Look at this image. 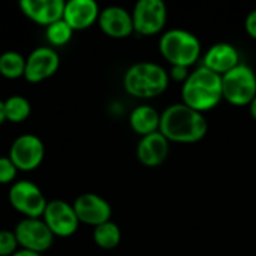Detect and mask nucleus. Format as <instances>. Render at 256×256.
Masks as SVG:
<instances>
[{"instance_id": "423d86ee", "label": "nucleus", "mask_w": 256, "mask_h": 256, "mask_svg": "<svg viewBox=\"0 0 256 256\" xmlns=\"http://www.w3.org/2000/svg\"><path fill=\"white\" fill-rule=\"evenodd\" d=\"M8 198L12 208L28 219H40L48 204L40 188L28 180H18L10 184Z\"/></svg>"}, {"instance_id": "6e6552de", "label": "nucleus", "mask_w": 256, "mask_h": 256, "mask_svg": "<svg viewBox=\"0 0 256 256\" xmlns=\"http://www.w3.org/2000/svg\"><path fill=\"white\" fill-rule=\"evenodd\" d=\"M8 156L18 172H32L38 170L45 159V144L33 134H24L14 140Z\"/></svg>"}, {"instance_id": "7ed1b4c3", "label": "nucleus", "mask_w": 256, "mask_h": 256, "mask_svg": "<svg viewBox=\"0 0 256 256\" xmlns=\"http://www.w3.org/2000/svg\"><path fill=\"white\" fill-rule=\"evenodd\" d=\"M168 86V70L154 62H138L129 66L123 75V88L135 99H154L164 94Z\"/></svg>"}, {"instance_id": "9b49d317", "label": "nucleus", "mask_w": 256, "mask_h": 256, "mask_svg": "<svg viewBox=\"0 0 256 256\" xmlns=\"http://www.w3.org/2000/svg\"><path fill=\"white\" fill-rule=\"evenodd\" d=\"M60 68V56L51 46H38L26 57L24 80L30 84L51 78Z\"/></svg>"}, {"instance_id": "f03ea898", "label": "nucleus", "mask_w": 256, "mask_h": 256, "mask_svg": "<svg viewBox=\"0 0 256 256\" xmlns=\"http://www.w3.org/2000/svg\"><path fill=\"white\" fill-rule=\"evenodd\" d=\"M224 100L222 94V76L198 66L190 70L188 81L182 86V102L189 108L204 114L214 110Z\"/></svg>"}, {"instance_id": "aec40b11", "label": "nucleus", "mask_w": 256, "mask_h": 256, "mask_svg": "<svg viewBox=\"0 0 256 256\" xmlns=\"http://www.w3.org/2000/svg\"><path fill=\"white\" fill-rule=\"evenodd\" d=\"M93 242L98 248L104 250H112L122 242V231L116 222L108 220L93 228Z\"/></svg>"}, {"instance_id": "ddd939ff", "label": "nucleus", "mask_w": 256, "mask_h": 256, "mask_svg": "<svg viewBox=\"0 0 256 256\" xmlns=\"http://www.w3.org/2000/svg\"><path fill=\"white\" fill-rule=\"evenodd\" d=\"M98 26L105 36L112 39H126L134 33L132 14L122 6H106L100 9Z\"/></svg>"}, {"instance_id": "2eb2a0df", "label": "nucleus", "mask_w": 256, "mask_h": 256, "mask_svg": "<svg viewBox=\"0 0 256 256\" xmlns=\"http://www.w3.org/2000/svg\"><path fill=\"white\" fill-rule=\"evenodd\" d=\"M21 12L38 26L48 27L63 18V0H21Z\"/></svg>"}, {"instance_id": "a878e982", "label": "nucleus", "mask_w": 256, "mask_h": 256, "mask_svg": "<svg viewBox=\"0 0 256 256\" xmlns=\"http://www.w3.org/2000/svg\"><path fill=\"white\" fill-rule=\"evenodd\" d=\"M244 30L254 40H256V9L250 10L246 15V18H244Z\"/></svg>"}, {"instance_id": "b1692460", "label": "nucleus", "mask_w": 256, "mask_h": 256, "mask_svg": "<svg viewBox=\"0 0 256 256\" xmlns=\"http://www.w3.org/2000/svg\"><path fill=\"white\" fill-rule=\"evenodd\" d=\"M18 170L9 156H0V184H14Z\"/></svg>"}, {"instance_id": "5701e85b", "label": "nucleus", "mask_w": 256, "mask_h": 256, "mask_svg": "<svg viewBox=\"0 0 256 256\" xmlns=\"http://www.w3.org/2000/svg\"><path fill=\"white\" fill-rule=\"evenodd\" d=\"M20 249L14 231L0 230V256H12Z\"/></svg>"}, {"instance_id": "20e7f679", "label": "nucleus", "mask_w": 256, "mask_h": 256, "mask_svg": "<svg viewBox=\"0 0 256 256\" xmlns=\"http://www.w3.org/2000/svg\"><path fill=\"white\" fill-rule=\"evenodd\" d=\"M159 52L171 66L192 68L198 63L202 46L196 34L184 28H171L159 39Z\"/></svg>"}, {"instance_id": "f3484780", "label": "nucleus", "mask_w": 256, "mask_h": 256, "mask_svg": "<svg viewBox=\"0 0 256 256\" xmlns=\"http://www.w3.org/2000/svg\"><path fill=\"white\" fill-rule=\"evenodd\" d=\"M170 154V141L160 134L142 136L136 144V159L147 168H156L162 165Z\"/></svg>"}, {"instance_id": "39448f33", "label": "nucleus", "mask_w": 256, "mask_h": 256, "mask_svg": "<svg viewBox=\"0 0 256 256\" xmlns=\"http://www.w3.org/2000/svg\"><path fill=\"white\" fill-rule=\"evenodd\" d=\"M224 100L234 106H249L256 96V72L246 63L222 75Z\"/></svg>"}, {"instance_id": "a211bd4d", "label": "nucleus", "mask_w": 256, "mask_h": 256, "mask_svg": "<svg viewBox=\"0 0 256 256\" xmlns=\"http://www.w3.org/2000/svg\"><path fill=\"white\" fill-rule=\"evenodd\" d=\"M129 126L130 129L142 136L152 135L154 132H159L160 128V112L148 105V104H141L138 106H135L130 114H129Z\"/></svg>"}, {"instance_id": "6ab92c4d", "label": "nucleus", "mask_w": 256, "mask_h": 256, "mask_svg": "<svg viewBox=\"0 0 256 256\" xmlns=\"http://www.w3.org/2000/svg\"><path fill=\"white\" fill-rule=\"evenodd\" d=\"M4 104V118L9 123L20 124L24 123L32 114V105L28 99L21 94H12L3 100Z\"/></svg>"}, {"instance_id": "9d476101", "label": "nucleus", "mask_w": 256, "mask_h": 256, "mask_svg": "<svg viewBox=\"0 0 256 256\" xmlns=\"http://www.w3.org/2000/svg\"><path fill=\"white\" fill-rule=\"evenodd\" d=\"M42 219L52 232V236L60 238L72 237L80 226V220L75 214L74 206L64 200L48 201Z\"/></svg>"}, {"instance_id": "393cba45", "label": "nucleus", "mask_w": 256, "mask_h": 256, "mask_svg": "<svg viewBox=\"0 0 256 256\" xmlns=\"http://www.w3.org/2000/svg\"><path fill=\"white\" fill-rule=\"evenodd\" d=\"M168 75H170V81L180 82L183 86L190 75V69L183 68V66H171V69L168 70Z\"/></svg>"}, {"instance_id": "4468645a", "label": "nucleus", "mask_w": 256, "mask_h": 256, "mask_svg": "<svg viewBox=\"0 0 256 256\" xmlns=\"http://www.w3.org/2000/svg\"><path fill=\"white\" fill-rule=\"evenodd\" d=\"M99 4L94 0H69L64 2L63 20L74 30H87L99 20Z\"/></svg>"}, {"instance_id": "c85d7f7f", "label": "nucleus", "mask_w": 256, "mask_h": 256, "mask_svg": "<svg viewBox=\"0 0 256 256\" xmlns=\"http://www.w3.org/2000/svg\"><path fill=\"white\" fill-rule=\"evenodd\" d=\"M4 122H6V118H4V104L0 99V124H3Z\"/></svg>"}, {"instance_id": "1a4fd4ad", "label": "nucleus", "mask_w": 256, "mask_h": 256, "mask_svg": "<svg viewBox=\"0 0 256 256\" xmlns=\"http://www.w3.org/2000/svg\"><path fill=\"white\" fill-rule=\"evenodd\" d=\"M14 234L16 237L20 249L36 252L40 255L52 246L56 238L42 218L40 219L22 218L16 224Z\"/></svg>"}, {"instance_id": "f8f14e48", "label": "nucleus", "mask_w": 256, "mask_h": 256, "mask_svg": "<svg viewBox=\"0 0 256 256\" xmlns=\"http://www.w3.org/2000/svg\"><path fill=\"white\" fill-rule=\"evenodd\" d=\"M72 206H74V210L80 224H84L93 228L111 220V216H112L111 204L105 198L93 192L81 194L80 196L75 198Z\"/></svg>"}, {"instance_id": "0eeeda50", "label": "nucleus", "mask_w": 256, "mask_h": 256, "mask_svg": "<svg viewBox=\"0 0 256 256\" xmlns=\"http://www.w3.org/2000/svg\"><path fill=\"white\" fill-rule=\"evenodd\" d=\"M134 33L140 36H154L165 28L168 9L162 0H140L132 9Z\"/></svg>"}, {"instance_id": "412c9836", "label": "nucleus", "mask_w": 256, "mask_h": 256, "mask_svg": "<svg viewBox=\"0 0 256 256\" xmlns=\"http://www.w3.org/2000/svg\"><path fill=\"white\" fill-rule=\"evenodd\" d=\"M26 57L18 51H4L0 54V75L8 80L24 78Z\"/></svg>"}, {"instance_id": "f257e3e1", "label": "nucleus", "mask_w": 256, "mask_h": 256, "mask_svg": "<svg viewBox=\"0 0 256 256\" xmlns=\"http://www.w3.org/2000/svg\"><path fill=\"white\" fill-rule=\"evenodd\" d=\"M159 132L170 142L194 144L207 135L208 122L204 114L178 102L166 106L160 112Z\"/></svg>"}, {"instance_id": "bb28decb", "label": "nucleus", "mask_w": 256, "mask_h": 256, "mask_svg": "<svg viewBox=\"0 0 256 256\" xmlns=\"http://www.w3.org/2000/svg\"><path fill=\"white\" fill-rule=\"evenodd\" d=\"M12 256H42L40 254L36 252H30V250H24V249H18Z\"/></svg>"}, {"instance_id": "dca6fc26", "label": "nucleus", "mask_w": 256, "mask_h": 256, "mask_svg": "<svg viewBox=\"0 0 256 256\" xmlns=\"http://www.w3.org/2000/svg\"><path fill=\"white\" fill-rule=\"evenodd\" d=\"M240 63V52L230 42H218L212 45L202 57V66L220 76L237 68Z\"/></svg>"}, {"instance_id": "cd10ccee", "label": "nucleus", "mask_w": 256, "mask_h": 256, "mask_svg": "<svg viewBox=\"0 0 256 256\" xmlns=\"http://www.w3.org/2000/svg\"><path fill=\"white\" fill-rule=\"evenodd\" d=\"M249 114H250V117L256 122V96L255 99L249 104Z\"/></svg>"}, {"instance_id": "4be33fe9", "label": "nucleus", "mask_w": 256, "mask_h": 256, "mask_svg": "<svg viewBox=\"0 0 256 256\" xmlns=\"http://www.w3.org/2000/svg\"><path fill=\"white\" fill-rule=\"evenodd\" d=\"M72 36H74V30L66 24V21L63 18L52 22L51 26L45 27V39L48 42V46H51L54 50L68 45L70 42Z\"/></svg>"}]
</instances>
